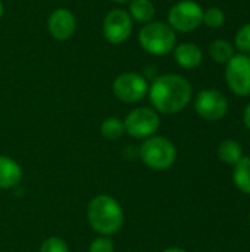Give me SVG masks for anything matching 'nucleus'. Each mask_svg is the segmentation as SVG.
<instances>
[{
	"label": "nucleus",
	"mask_w": 250,
	"mask_h": 252,
	"mask_svg": "<svg viewBox=\"0 0 250 252\" xmlns=\"http://www.w3.org/2000/svg\"><path fill=\"white\" fill-rule=\"evenodd\" d=\"M149 97L156 111L168 115L177 114L189 105L192 86L178 74H165L153 80L149 89Z\"/></svg>",
	"instance_id": "nucleus-1"
},
{
	"label": "nucleus",
	"mask_w": 250,
	"mask_h": 252,
	"mask_svg": "<svg viewBox=\"0 0 250 252\" xmlns=\"http://www.w3.org/2000/svg\"><path fill=\"white\" fill-rule=\"evenodd\" d=\"M87 219L94 232L109 236L122 227L124 213L115 198L109 195H99L90 201L87 207Z\"/></svg>",
	"instance_id": "nucleus-2"
},
{
	"label": "nucleus",
	"mask_w": 250,
	"mask_h": 252,
	"mask_svg": "<svg viewBox=\"0 0 250 252\" xmlns=\"http://www.w3.org/2000/svg\"><path fill=\"white\" fill-rule=\"evenodd\" d=\"M139 43L150 55H167L174 50L177 43L175 31L162 21L144 24L139 32Z\"/></svg>",
	"instance_id": "nucleus-3"
},
{
	"label": "nucleus",
	"mask_w": 250,
	"mask_h": 252,
	"mask_svg": "<svg viewBox=\"0 0 250 252\" xmlns=\"http://www.w3.org/2000/svg\"><path fill=\"white\" fill-rule=\"evenodd\" d=\"M141 161L152 170H167L177 159V149L171 140L161 136H152L144 140L139 149Z\"/></svg>",
	"instance_id": "nucleus-4"
},
{
	"label": "nucleus",
	"mask_w": 250,
	"mask_h": 252,
	"mask_svg": "<svg viewBox=\"0 0 250 252\" xmlns=\"http://www.w3.org/2000/svg\"><path fill=\"white\" fill-rule=\"evenodd\" d=\"M203 21V9L199 3L183 0L175 3L168 12V25L174 31L190 32Z\"/></svg>",
	"instance_id": "nucleus-5"
},
{
	"label": "nucleus",
	"mask_w": 250,
	"mask_h": 252,
	"mask_svg": "<svg viewBox=\"0 0 250 252\" xmlns=\"http://www.w3.org/2000/svg\"><path fill=\"white\" fill-rule=\"evenodd\" d=\"M225 65L228 89L237 96H250V55H234Z\"/></svg>",
	"instance_id": "nucleus-6"
},
{
	"label": "nucleus",
	"mask_w": 250,
	"mask_h": 252,
	"mask_svg": "<svg viewBox=\"0 0 250 252\" xmlns=\"http://www.w3.org/2000/svg\"><path fill=\"white\" fill-rule=\"evenodd\" d=\"M124 126L125 133H128L131 137L149 139L158 131L161 120L159 115L150 108H136L127 115Z\"/></svg>",
	"instance_id": "nucleus-7"
},
{
	"label": "nucleus",
	"mask_w": 250,
	"mask_h": 252,
	"mask_svg": "<svg viewBox=\"0 0 250 252\" xmlns=\"http://www.w3.org/2000/svg\"><path fill=\"white\" fill-rule=\"evenodd\" d=\"M112 90L119 100L125 103H136L149 93V86L143 75L137 72H124L115 78Z\"/></svg>",
	"instance_id": "nucleus-8"
},
{
	"label": "nucleus",
	"mask_w": 250,
	"mask_h": 252,
	"mask_svg": "<svg viewBox=\"0 0 250 252\" xmlns=\"http://www.w3.org/2000/svg\"><path fill=\"white\" fill-rule=\"evenodd\" d=\"M194 109L206 121H220L228 111V100L220 90L205 89L196 96Z\"/></svg>",
	"instance_id": "nucleus-9"
},
{
	"label": "nucleus",
	"mask_w": 250,
	"mask_h": 252,
	"mask_svg": "<svg viewBox=\"0 0 250 252\" xmlns=\"http://www.w3.org/2000/svg\"><path fill=\"white\" fill-rule=\"evenodd\" d=\"M133 31V18L127 10L113 9L103 19V35L112 44L124 43Z\"/></svg>",
	"instance_id": "nucleus-10"
},
{
	"label": "nucleus",
	"mask_w": 250,
	"mask_h": 252,
	"mask_svg": "<svg viewBox=\"0 0 250 252\" xmlns=\"http://www.w3.org/2000/svg\"><path fill=\"white\" fill-rule=\"evenodd\" d=\"M47 28L53 38L59 41H65L71 38L75 32V28H77L75 15L69 9H65V7L55 9L47 19Z\"/></svg>",
	"instance_id": "nucleus-11"
},
{
	"label": "nucleus",
	"mask_w": 250,
	"mask_h": 252,
	"mask_svg": "<svg viewBox=\"0 0 250 252\" xmlns=\"http://www.w3.org/2000/svg\"><path fill=\"white\" fill-rule=\"evenodd\" d=\"M174 59L181 68L194 69L202 63L203 53L194 43H181L174 47Z\"/></svg>",
	"instance_id": "nucleus-12"
},
{
	"label": "nucleus",
	"mask_w": 250,
	"mask_h": 252,
	"mask_svg": "<svg viewBox=\"0 0 250 252\" xmlns=\"http://www.w3.org/2000/svg\"><path fill=\"white\" fill-rule=\"evenodd\" d=\"M22 170L16 161L9 157L0 155V189H12L19 185Z\"/></svg>",
	"instance_id": "nucleus-13"
},
{
	"label": "nucleus",
	"mask_w": 250,
	"mask_h": 252,
	"mask_svg": "<svg viewBox=\"0 0 250 252\" xmlns=\"http://www.w3.org/2000/svg\"><path fill=\"white\" fill-rule=\"evenodd\" d=\"M128 13L134 21L147 24L152 22L155 16V4L150 0H131Z\"/></svg>",
	"instance_id": "nucleus-14"
},
{
	"label": "nucleus",
	"mask_w": 250,
	"mask_h": 252,
	"mask_svg": "<svg viewBox=\"0 0 250 252\" xmlns=\"http://www.w3.org/2000/svg\"><path fill=\"white\" fill-rule=\"evenodd\" d=\"M233 180L240 192L250 195V157L242 158L234 165Z\"/></svg>",
	"instance_id": "nucleus-15"
},
{
	"label": "nucleus",
	"mask_w": 250,
	"mask_h": 252,
	"mask_svg": "<svg viewBox=\"0 0 250 252\" xmlns=\"http://www.w3.org/2000/svg\"><path fill=\"white\" fill-rule=\"evenodd\" d=\"M218 158L225 164L236 165L243 158L242 146L236 140H231V139L224 140L218 146Z\"/></svg>",
	"instance_id": "nucleus-16"
},
{
	"label": "nucleus",
	"mask_w": 250,
	"mask_h": 252,
	"mask_svg": "<svg viewBox=\"0 0 250 252\" xmlns=\"http://www.w3.org/2000/svg\"><path fill=\"white\" fill-rule=\"evenodd\" d=\"M209 56L217 63H227L234 56V47L227 40H214L209 46Z\"/></svg>",
	"instance_id": "nucleus-17"
},
{
	"label": "nucleus",
	"mask_w": 250,
	"mask_h": 252,
	"mask_svg": "<svg viewBox=\"0 0 250 252\" xmlns=\"http://www.w3.org/2000/svg\"><path fill=\"white\" fill-rule=\"evenodd\" d=\"M100 131H102V136L105 139H108V140H118L125 133V126H124L122 120H119L116 117H111V118H106L102 123Z\"/></svg>",
	"instance_id": "nucleus-18"
},
{
	"label": "nucleus",
	"mask_w": 250,
	"mask_h": 252,
	"mask_svg": "<svg viewBox=\"0 0 250 252\" xmlns=\"http://www.w3.org/2000/svg\"><path fill=\"white\" fill-rule=\"evenodd\" d=\"M224 22H225V13L221 7L212 6V7H208L206 10H203L202 24H205L208 28H212V30L221 28L224 25Z\"/></svg>",
	"instance_id": "nucleus-19"
},
{
	"label": "nucleus",
	"mask_w": 250,
	"mask_h": 252,
	"mask_svg": "<svg viewBox=\"0 0 250 252\" xmlns=\"http://www.w3.org/2000/svg\"><path fill=\"white\" fill-rule=\"evenodd\" d=\"M234 46L243 55H250V22L242 25L234 37Z\"/></svg>",
	"instance_id": "nucleus-20"
},
{
	"label": "nucleus",
	"mask_w": 250,
	"mask_h": 252,
	"mask_svg": "<svg viewBox=\"0 0 250 252\" xmlns=\"http://www.w3.org/2000/svg\"><path fill=\"white\" fill-rule=\"evenodd\" d=\"M40 252H68V245L62 238L52 236L43 242Z\"/></svg>",
	"instance_id": "nucleus-21"
},
{
	"label": "nucleus",
	"mask_w": 250,
	"mask_h": 252,
	"mask_svg": "<svg viewBox=\"0 0 250 252\" xmlns=\"http://www.w3.org/2000/svg\"><path fill=\"white\" fill-rule=\"evenodd\" d=\"M88 252H113V244H112L111 239L102 236V238L94 239L90 244Z\"/></svg>",
	"instance_id": "nucleus-22"
},
{
	"label": "nucleus",
	"mask_w": 250,
	"mask_h": 252,
	"mask_svg": "<svg viewBox=\"0 0 250 252\" xmlns=\"http://www.w3.org/2000/svg\"><path fill=\"white\" fill-rule=\"evenodd\" d=\"M243 121H245V124H246V127L250 130V103L246 106V109H245V114H243Z\"/></svg>",
	"instance_id": "nucleus-23"
},
{
	"label": "nucleus",
	"mask_w": 250,
	"mask_h": 252,
	"mask_svg": "<svg viewBox=\"0 0 250 252\" xmlns=\"http://www.w3.org/2000/svg\"><path fill=\"white\" fill-rule=\"evenodd\" d=\"M162 252H187L186 250H183V248H168V250H165V251Z\"/></svg>",
	"instance_id": "nucleus-24"
},
{
	"label": "nucleus",
	"mask_w": 250,
	"mask_h": 252,
	"mask_svg": "<svg viewBox=\"0 0 250 252\" xmlns=\"http://www.w3.org/2000/svg\"><path fill=\"white\" fill-rule=\"evenodd\" d=\"M3 10H4V7H3V3L0 1V18L3 16Z\"/></svg>",
	"instance_id": "nucleus-25"
},
{
	"label": "nucleus",
	"mask_w": 250,
	"mask_h": 252,
	"mask_svg": "<svg viewBox=\"0 0 250 252\" xmlns=\"http://www.w3.org/2000/svg\"><path fill=\"white\" fill-rule=\"evenodd\" d=\"M113 1H116V3H127V1H131V0H113Z\"/></svg>",
	"instance_id": "nucleus-26"
},
{
	"label": "nucleus",
	"mask_w": 250,
	"mask_h": 252,
	"mask_svg": "<svg viewBox=\"0 0 250 252\" xmlns=\"http://www.w3.org/2000/svg\"><path fill=\"white\" fill-rule=\"evenodd\" d=\"M249 221H250V217H249Z\"/></svg>",
	"instance_id": "nucleus-27"
}]
</instances>
